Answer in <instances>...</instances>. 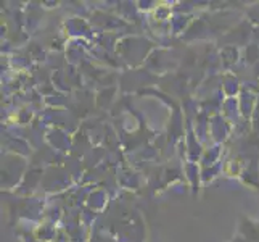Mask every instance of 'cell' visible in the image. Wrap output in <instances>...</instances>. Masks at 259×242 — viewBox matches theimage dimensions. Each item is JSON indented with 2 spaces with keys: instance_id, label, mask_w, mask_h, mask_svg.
Instances as JSON below:
<instances>
[]
</instances>
